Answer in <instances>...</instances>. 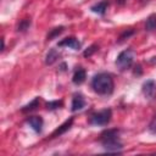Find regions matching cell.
<instances>
[{
	"mask_svg": "<svg viewBox=\"0 0 156 156\" xmlns=\"http://www.w3.org/2000/svg\"><path fill=\"white\" fill-rule=\"evenodd\" d=\"M91 87L99 95H110L113 91V79L108 73L101 72L93 78Z\"/></svg>",
	"mask_w": 156,
	"mask_h": 156,
	"instance_id": "6da1fadb",
	"label": "cell"
},
{
	"mask_svg": "<svg viewBox=\"0 0 156 156\" xmlns=\"http://www.w3.org/2000/svg\"><path fill=\"white\" fill-rule=\"evenodd\" d=\"M118 134H119V130L117 129H108L101 134L100 139H101V143L105 150L110 152H118L122 150L123 146H122V143L119 141Z\"/></svg>",
	"mask_w": 156,
	"mask_h": 156,
	"instance_id": "7a4b0ae2",
	"label": "cell"
},
{
	"mask_svg": "<svg viewBox=\"0 0 156 156\" xmlns=\"http://www.w3.org/2000/svg\"><path fill=\"white\" fill-rule=\"evenodd\" d=\"M133 60H134V51L132 49H127L124 51H122L118 56H117V60H116V66L123 71V69H127L132 66L133 63Z\"/></svg>",
	"mask_w": 156,
	"mask_h": 156,
	"instance_id": "3957f363",
	"label": "cell"
},
{
	"mask_svg": "<svg viewBox=\"0 0 156 156\" xmlns=\"http://www.w3.org/2000/svg\"><path fill=\"white\" fill-rule=\"evenodd\" d=\"M111 117H112V111L110 108H105V110L93 113L90 116L89 122L95 126H105L111 121Z\"/></svg>",
	"mask_w": 156,
	"mask_h": 156,
	"instance_id": "277c9868",
	"label": "cell"
},
{
	"mask_svg": "<svg viewBox=\"0 0 156 156\" xmlns=\"http://www.w3.org/2000/svg\"><path fill=\"white\" fill-rule=\"evenodd\" d=\"M58 46H67V48H71L73 50H79L80 49V41L73 37H69V38H65L62 39L60 43H58Z\"/></svg>",
	"mask_w": 156,
	"mask_h": 156,
	"instance_id": "5b68a950",
	"label": "cell"
},
{
	"mask_svg": "<svg viewBox=\"0 0 156 156\" xmlns=\"http://www.w3.org/2000/svg\"><path fill=\"white\" fill-rule=\"evenodd\" d=\"M143 93L147 99H152L156 93V85L154 80H146L143 84Z\"/></svg>",
	"mask_w": 156,
	"mask_h": 156,
	"instance_id": "8992f818",
	"label": "cell"
},
{
	"mask_svg": "<svg viewBox=\"0 0 156 156\" xmlns=\"http://www.w3.org/2000/svg\"><path fill=\"white\" fill-rule=\"evenodd\" d=\"M28 124L37 132V133H40L41 132V128H43V118L40 116H32L27 119Z\"/></svg>",
	"mask_w": 156,
	"mask_h": 156,
	"instance_id": "52a82bcc",
	"label": "cell"
},
{
	"mask_svg": "<svg viewBox=\"0 0 156 156\" xmlns=\"http://www.w3.org/2000/svg\"><path fill=\"white\" fill-rule=\"evenodd\" d=\"M85 106V100L82 94H74L72 99V111H79Z\"/></svg>",
	"mask_w": 156,
	"mask_h": 156,
	"instance_id": "ba28073f",
	"label": "cell"
},
{
	"mask_svg": "<svg viewBox=\"0 0 156 156\" xmlns=\"http://www.w3.org/2000/svg\"><path fill=\"white\" fill-rule=\"evenodd\" d=\"M72 123H73V118L71 117L69 119H67L65 123H62L54 133H52V135H51V138H55V136H57V135H61V134H63L66 130H68L69 128H71V126H72Z\"/></svg>",
	"mask_w": 156,
	"mask_h": 156,
	"instance_id": "9c48e42d",
	"label": "cell"
},
{
	"mask_svg": "<svg viewBox=\"0 0 156 156\" xmlns=\"http://www.w3.org/2000/svg\"><path fill=\"white\" fill-rule=\"evenodd\" d=\"M107 6H108V1L104 0V1H100V2L95 4L94 6H91V11L96 12V13H100V15H104L105 11L107 10Z\"/></svg>",
	"mask_w": 156,
	"mask_h": 156,
	"instance_id": "30bf717a",
	"label": "cell"
},
{
	"mask_svg": "<svg viewBox=\"0 0 156 156\" xmlns=\"http://www.w3.org/2000/svg\"><path fill=\"white\" fill-rule=\"evenodd\" d=\"M72 80H73L74 84H82L85 80V71L83 68H78L74 72V74L72 77Z\"/></svg>",
	"mask_w": 156,
	"mask_h": 156,
	"instance_id": "8fae6325",
	"label": "cell"
},
{
	"mask_svg": "<svg viewBox=\"0 0 156 156\" xmlns=\"http://www.w3.org/2000/svg\"><path fill=\"white\" fill-rule=\"evenodd\" d=\"M57 57H58V52H57L55 49H51V50L48 52V55H46V60H45L46 65H52V63L56 61Z\"/></svg>",
	"mask_w": 156,
	"mask_h": 156,
	"instance_id": "7c38bea8",
	"label": "cell"
},
{
	"mask_svg": "<svg viewBox=\"0 0 156 156\" xmlns=\"http://www.w3.org/2000/svg\"><path fill=\"white\" fill-rule=\"evenodd\" d=\"M145 28H146V30L156 29V15L149 16V18L146 20V23H145Z\"/></svg>",
	"mask_w": 156,
	"mask_h": 156,
	"instance_id": "4fadbf2b",
	"label": "cell"
},
{
	"mask_svg": "<svg viewBox=\"0 0 156 156\" xmlns=\"http://www.w3.org/2000/svg\"><path fill=\"white\" fill-rule=\"evenodd\" d=\"M38 104H39V98H35L30 104H28L27 106H24V107L22 108V112H28V111L34 110V108L38 106Z\"/></svg>",
	"mask_w": 156,
	"mask_h": 156,
	"instance_id": "5bb4252c",
	"label": "cell"
},
{
	"mask_svg": "<svg viewBox=\"0 0 156 156\" xmlns=\"http://www.w3.org/2000/svg\"><path fill=\"white\" fill-rule=\"evenodd\" d=\"M29 26H30V21H29V20H23V21L20 23V26H18V30L24 32L26 29H28Z\"/></svg>",
	"mask_w": 156,
	"mask_h": 156,
	"instance_id": "9a60e30c",
	"label": "cell"
},
{
	"mask_svg": "<svg viewBox=\"0 0 156 156\" xmlns=\"http://www.w3.org/2000/svg\"><path fill=\"white\" fill-rule=\"evenodd\" d=\"M61 105H62V101H51V102L46 104V108L48 110H54V108H57Z\"/></svg>",
	"mask_w": 156,
	"mask_h": 156,
	"instance_id": "2e32d148",
	"label": "cell"
},
{
	"mask_svg": "<svg viewBox=\"0 0 156 156\" xmlns=\"http://www.w3.org/2000/svg\"><path fill=\"white\" fill-rule=\"evenodd\" d=\"M149 130L151 133H156V113L154 115V117H152V119L149 124Z\"/></svg>",
	"mask_w": 156,
	"mask_h": 156,
	"instance_id": "e0dca14e",
	"label": "cell"
},
{
	"mask_svg": "<svg viewBox=\"0 0 156 156\" xmlns=\"http://www.w3.org/2000/svg\"><path fill=\"white\" fill-rule=\"evenodd\" d=\"M62 30H63V27H58V28H55V29H54V30H52V32H51V33L48 35V39H52L54 37H56L57 34H60Z\"/></svg>",
	"mask_w": 156,
	"mask_h": 156,
	"instance_id": "ac0fdd59",
	"label": "cell"
},
{
	"mask_svg": "<svg viewBox=\"0 0 156 156\" xmlns=\"http://www.w3.org/2000/svg\"><path fill=\"white\" fill-rule=\"evenodd\" d=\"M96 48H98L96 45H91L90 48H88V49L84 51V56H85V57H87V56H90L93 52H95V51H96Z\"/></svg>",
	"mask_w": 156,
	"mask_h": 156,
	"instance_id": "d6986e66",
	"label": "cell"
},
{
	"mask_svg": "<svg viewBox=\"0 0 156 156\" xmlns=\"http://www.w3.org/2000/svg\"><path fill=\"white\" fill-rule=\"evenodd\" d=\"M116 2H117V4H119V5H122V4H124V2H126V0H116Z\"/></svg>",
	"mask_w": 156,
	"mask_h": 156,
	"instance_id": "ffe728a7",
	"label": "cell"
}]
</instances>
